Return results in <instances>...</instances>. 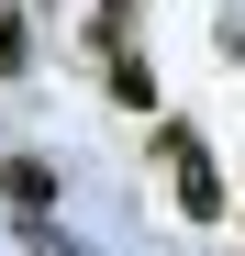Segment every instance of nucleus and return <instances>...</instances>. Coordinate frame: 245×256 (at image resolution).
I'll return each instance as SVG.
<instances>
[{"label":"nucleus","instance_id":"3","mask_svg":"<svg viewBox=\"0 0 245 256\" xmlns=\"http://www.w3.org/2000/svg\"><path fill=\"white\" fill-rule=\"evenodd\" d=\"M0 190H12L22 212H45V200H56V178H45V167H34V156H12V167H0Z\"/></svg>","mask_w":245,"mask_h":256},{"label":"nucleus","instance_id":"1","mask_svg":"<svg viewBox=\"0 0 245 256\" xmlns=\"http://www.w3.org/2000/svg\"><path fill=\"white\" fill-rule=\"evenodd\" d=\"M168 167H178V212H190V223H223V212H234L223 167H212V145H200L190 122H168Z\"/></svg>","mask_w":245,"mask_h":256},{"label":"nucleus","instance_id":"5","mask_svg":"<svg viewBox=\"0 0 245 256\" xmlns=\"http://www.w3.org/2000/svg\"><path fill=\"white\" fill-rule=\"evenodd\" d=\"M22 56H34V34H22V12H0V78H22Z\"/></svg>","mask_w":245,"mask_h":256},{"label":"nucleus","instance_id":"4","mask_svg":"<svg viewBox=\"0 0 245 256\" xmlns=\"http://www.w3.org/2000/svg\"><path fill=\"white\" fill-rule=\"evenodd\" d=\"M112 100L145 112V100H156V67H145V56H112Z\"/></svg>","mask_w":245,"mask_h":256},{"label":"nucleus","instance_id":"6","mask_svg":"<svg viewBox=\"0 0 245 256\" xmlns=\"http://www.w3.org/2000/svg\"><path fill=\"white\" fill-rule=\"evenodd\" d=\"M234 67H245V34H234Z\"/></svg>","mask_w":245,"mask_h":256},{"label":"nucleus","instance_id":"2","mask_svg":"<svg viewBox=\"0 0 245 256\" xmlns=\"http://www.w3.org/2000/svg\"><path fill=\"white\" fill-rule=\"evenodd\" d=\"M90 45H100V67L134 56V0H90Z\"/></svg>","mask_w":245,"mask_h":256}]
</instances>
